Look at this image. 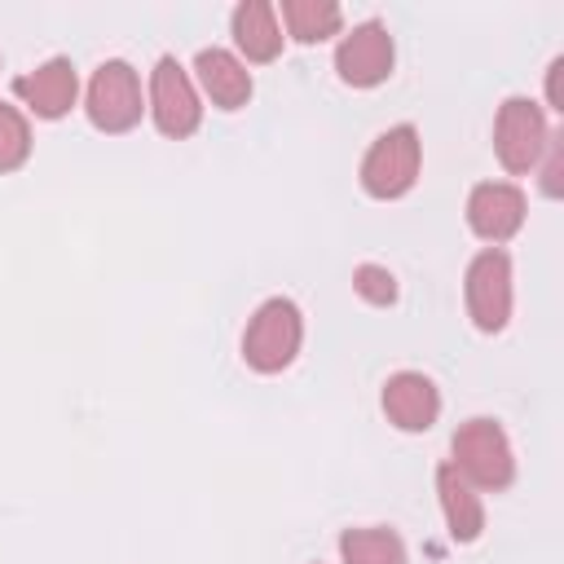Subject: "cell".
Listing matches in <instances>:
<instances>
[{"label":"cell","instance_id":"6da1fadb","mask_svg":"<svg viewBox=\"0 0 564 564\" xmlns=\"http://www.w3.org/2000/svg\"><path fill=\"white\" fill-rule=\"evenodd\" d=\"M449 467L471 485V489H485V494H498L516 480V454H511V441L502 432V423L494 419H467L458 423V432L449 436Z\"/></svg>","mask_w":564,"mask_h":564},{"label":"cell","instance_id":"7a4b0ae2","mask_svg":"<svg viewBox=\"0 0 564 564\" xmlns=\"http://www.w3.org/2000/svg\"><path fill=\"white\" fill-rule=\"evenodd\" d=\"M300 344H304L300 304L286 295H273L251 313V322L242 330V361L256 375H278L300 357Z\"/></svg>","mask_w":564,"mask_h":564},{"label":"cell","instance_id":"3957f363","mask_svg":"<svg viewBox=\"0 0 564 564\" xmlns=\"http://www.w3.org/2000/svg\"><path fill=\"white\" fill-rule=\"evenodd\" d=\"M419 167H423V141H419V128L414 123H397L388 132H379L370 141V150L361 154V189L379 203L388 198H401L414 189L419 181Z\"/></svg>","mask_w":564,"mask_h":564},{"label":"cell","instance_id":"277c9868","mask_svg":"<svg viewBox=\"0 0 564 564\" xmlns=\"http://www.w3.org/2000/svg\"><path fill=\"white\" fill-rule=\"evenodd\" d=\"M141 79L132 70V62L123 57H110L93 70L88 79V93H84V115L97 132H128L141 123Z\"/></svg>","mask_w":564,"mask_h":564},{"label":"cell","instance_id":"5b68a950","mask_svg":"<svg viewBox=\"0 0 564 564\" xmlns=\"http://www.w3.org/2000/svg\"><path fill=\"white\" fill-rule=\"evenodd\" d=\"M546 141H551V128H546V115H542V106L533 97H507L498 106L494 154L511 176L533 172L542 163V154H546Z\"/></svg>","mask_w":564,"mask_h":564},{"label":"cell","instance_id":"8992f818","mask_svg":"<svg viewBox=\"0 0 564 564\" xmlns=\"http://www.w3.org/2000/svg\"><path fill=\"white\" fill-rule=\"evenodd\" d=\"M463 300L471 326L485 335H498L511 322V256L502 247H485L480 256H471L463 273Z\"/></svg>","mask_w":564,"mask_h":564},{"label":"cell","instance_id":"52a82bcc","mask_svg":"<svg viewBox=\"0 0 564 564\" xmlns=\"http://www.w3.org/2000/svg\"><path fill=\"white\" fill-rule=\"evenodd\" d=\"M145 110H150L154 128H159L163 137H172V141L194 137L198 123H203V97H198L189 70H185L172 53L159 57L154 70H150V106H145Z\"/></svg>","mask_w":564,"mask_h":564},{"label":"cell","instance_id":"ba28073f","mask_svg":"<svg viewBox=\"0 0 564 564\" xmlns=\"http://www.w3.org/2000/svg\"><path fill=\"white\" fill-rule=\"evenodd\" d=\"M392 62H397V48H392V35L383 22H357L339 48H335V75L348 84V88H375L392 75Z\"/></svg>","mask_w":564,"mask_h":564},{"label":"cell","instance_id":"9c48e42d","mask_svg":"<svg viewBox=\"0 0 564 564\" xmlns=\"http://www.w3.org/2000/svg\"><path fill=\"white\" fill-rule=\"evenodd\" d=\"M524 212H529L524 189L511 185V181H480V185L467 194V225H471V234H476L480 242H489V247L516 238L520 225H524Z\"/></svg>","mask_w":564,"mask_h":564},{"label":"cell","instance_id":"30bf717a","mask_svg":"<svg viewBox=\"0 0 564 564\" xmlns=\"http://www.w3.org/2000/svg\"><path fill=\"white\" fill-rule=\"evenodd\" d=\"M13 97L35 115V119H62L75 97H79V75L70 57H48L35 70L13 79Z\"/></svg>","mask_w":564,"mask_h":564},{"label":"cell","instance_id":"8fae6325","mask_svg":"<svg viewBox=\"0 0 564 564\" xmlns=\"http://www.w3.org/2000/svg\"><path fill=\"white\" fill-rule=\"evenodd\" d=\"M379 405H383L392 427L427 432L441 419V388L423 370H397V375H388V383L379 392Z\"/></svg>","mask_w":564,"mask_h":564},{"label":"cell","instance_id":"7c38bea8","mask_svg":"<svg viewBox=\"0 0 564 564\" xmlns=\"http://www.w3.org/2000/svg\"><path fill=\"white\" fill-rule=\"evenodd\" d=\"M194 79H198V88H203V97L216 106V110H242L247 101H251V70H247V62L238 57V53H229V48H198V57H194Z\"/></svg>","mask_w":564,"mask_h":564},{"label":"cell","instance_id":"4fadbf2b","mask_svg":"<svg viewBox=\"0 0 564 564\" xmlns=\"http://www.w3.org/2000/svg\"><path fill=\"white\" fill-rule=\"evenodd\" d=\"M229 35L247 62H273L282 53V40H286L278 26V9L269 0H242L229 13Z\"/></svg>","mask_w":564,"mask_h":564},{"label":"cell","instance_id":"5bb4252c","mask_svg":"<svg viewBox=\"0 0 564 564\" xmlns=\"http://www.w3.org/2000/svg\"><path fill=\"white\" fill-rule=\"evenodd\" d=\"M436 498H441V511H445V529L454 542H476L485 533V502H480V489H471L449 463L436 467Z\"/></svg>","mask_w":564,"mask_h":564},{"label":"cell","instance_id":"9a60e30c","mask_svg":"<svg viewBox=\"0 0 564 564\" xmlns=\"http://www.w3.org/2000/svg\"><path fill=\"white\" fill-rule=\"evenodd\" d=\"M278 13L295 44H322L344 26V9L335 0H282Z\"/></svg>","mask_w":564,"mask_h":564},{"label":"cell","instance_id":"2e32d148","mask_svg":"<svg viewBox=\"0 0 564 564\" xmlns=\"http://www.w3.org/2000/svg\"><path fill=\"white\" fill-rule=\"evenodd\" d=\"M339 560L344 564H405V542L388 524L344 529L339 533Z\"/></svg>","mask_w":564,"mask_h":564},{"label":"cell","instance_id":"e0dca14e","mask_svg":"<svg viewBox=\"0 0 564 564\" xmlns=\"http://www.w3.org/2000/svg\"><path fill=\"white\" fill-rule=\"evenodd\" d=\"M31 159V123L18 106L0 101V176L18 172Z\"/></svg>","mask_w":564,"mask_h":564},{"label":"cell","instance_id":"ac0fdd59","mask_svg":"<svg viewBox=\"0 0 564 564\" xmlns=\"http://www.w3.org/2000/svg\"><path fill=\"white\" fill-rule=\"evenodd\" d=\"M352 291H357L366 304H375V308L397 304V278H392V269H383V264H357V269H352Z\"/></svg>","mask_w":564,"mask_h":564},{"label":"cell","instance_id":"d6986e66","mask_svg":"<svg viewBox=\"0 0 564 564\" xmlns=\"http://www.w3.org/2000/svg\"><path fill=\"white\" fill-rule=\"evenodd\" d=\"M542 194H546V198H560V194H564V132H551V141H546Z\"/></svg>","mask_w":564,"mask_h":564},{"label":"cell","instance_id":"ffe728a7","mask_svg":"<svg viewBox=\"0 0 564 564\" xmlns=\"http://www.w3.org/2000/svg\"><path fill=\"white\" fill-rule=\"evenodd\" d=\"M560 75H564V57H551V66H546V106L555 115H564V84H560Z\"/></svg>","mask_w":564,"mask_h":564}]
</instances>
